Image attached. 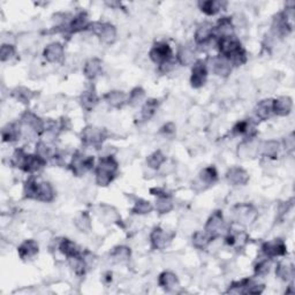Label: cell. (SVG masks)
Listing matches in <instances>:
<instances>
[{
    "label": "cell",
    "instance_id": "obj_13",
    "mask_svg": "<svg viewBox=\"0 0 295 295\" xmlns=\"http://www.w3.org/2000/svg\"><path fill=\"white\" fill-rule=\"evenodd\" d=\"M43 55L49 63H60L65 55L64 46L60 43H52V44L46 46L44 52H43Z\"/></svg>",
    "mask_w": 295,
    "mask_h": 295
},
{
    "label": "cell",
    "instance_id": "obj_32",
    "mask_svg": "<svg viewBox=\"0 0 295 295\" xmlns=\"http://www.w3.org/2000/svg\"><path fill=\"white\" fill-rule=\"evenodd\" d=\"M173 209V202L168 195L158 196L156 201V210L159 213H167Z\"/></svg>",
    "mask_w": 295,
    "mask_h": 295
},
{
    "label": "cell",
    "instance_id": "obj_44",
    "mask_svg": "<svg viewBox=\"0 0 295 295\" xmlns=\"http://www.w3.org/2000/svg\"><path fill=\"white\" fill-rule=\"evenodd\" d=\"M27 156L28 155L26 152H24L23 149L15 150L13 158H12V164H13L15 167H18V168H21V170H22L23 166H24V163H26Z\"/></svg>",
    "mask_w": 295,
    "mask_h": 295
},
{
    "label": "cell",
    "instance_id": "obj_15",
    "mask_svg": "<svg viewBox=\"0 0 295 295\" xmlns=\"http://www.w3.org/2000/svg\"><path fill=\"white\" fill-rule=\"evenodd\" d=\"M171 236L161 227H156L152 230L151 235H150L153 249H164L165 247H167L168 244L171 242Z\"/></svg>",
    "mask_w": 295,
    "mask_h": 295
},
{
    "label": "cell",
    "instance_id": "obj_38",
    "mask_svg": "<svg viewBox=\"0 0 295 295\" xmlns=\"http://www.w3.org/2000/svg\"><path fill=\"white\" fill-rule=\"evenodd\" d=\"M279 151V143L276 141H269L265 142L262 147V153L269 158H276Z\"/></svg>",
    "mask_w": 295,
    "mask_h": 295
},
{
    "label": "cell",
    "instance_id": "obj_3",
    "mask_svg": "<svg viewBox=\"0 0 295 295\" xmlns=\"http://www.w3.org/2000/svg\"><path fill=\"white\" fill-rule=\"evenodd\" d=\"M218 48H219L221 55L227 58L229 60L232 59L234 55L239 54L240 52L244 51L241 43L234 36L221 37V38L218 39Z\"/></svg>",
    "mask_w": 295,
    "mask_h": 295
},
{
    "label": "cell",
    "instance_id": "obj_5",
    "mask_svg": "<svg viewBox=\"0 0 295 295\" xmlns=\"http://www.w3.org/2000/svg\"><path fill=\"white\" fill-rule=\"evenodd\" d=\"M94 157H84L81 152H76L73 156L70 167H72L73 173L80 177V175L84 174L85 172L90 171L94 167Z\"/></svg>",
    "mask_w": 295,
    "mask_h": 295
},
{
    "label": "cell",
    "instance_id": "obj_45",
    "mask_svg": "<svg viewBox=\"0 0 295 295\" xmlns=\"http://www.w3.org/2000/svg\"><path fill=\"white\" fill-rule=\"evenodd\" d=\"M15 54V48L13 45L9 44H4L1 46V51H0V58L1 61H6L11 58H13Z\"/></svg>",
    "mask_w": 295,
    "mask_h": 295
},
{
    "label": "cell",
    "instance_id": "obj_9",
    "mask_svg": "<svg viewBox=\"0 0 295 295\" xmlns=\"http://www.w3.org/2000/svg\"><path fill=\"white\" fill-rule=\"evenodd\" d=\"M105 131H101L100 128L87 127L82 131V141L87 146H99L105 140Z\"/></svg>",
    "mask_w": 295,
    "mask_h": 295
},
{
    "label": "cell",
    "instance_id": "obj_26",
    "mask_svg": "<svg viewBox=\"0 0 295 295\" xmlns=\"http://www.w3.org/2000/svg\"><path fill=\"white\" fill-rule=\"evenodd\" d=\"M80 101H81V105L83 109H85L87 111H91L95 106L97 105L98 97H97L95 90L90 89V90H87V91L83 92L81 98H80Z\"/></svg>",
    "mask_w": 295,
    "mask_h": 295
},
{
    "label": "cell",
    "instance_id": "obj_1",
    "mask_svg": "<svg viewBox=\"0 0 295 295\" xmlns=\"http://www.w3.org/2000/svg\"><path fill=\"white\" fill-rule=\"evenodd\" d=\"M24 196L42 202H51L54 198V190L49 182H38L35 178H30L24 184Z\"/></svg>",
    "mask_w": 295,
    "mask_h": 295
},
{
    "label": "cell",
    "instance_id": "obj_34",
    "mask_svg": "<svg viewBox=\"0 0 295 295\" xmlns=\"http://www.w3.org/2000/svg\"><path fill=\"white\" fill-rule=\"evenodd\" d=\"M211 240H213V238H212L210 234H208L205 230H203V232H196L195 234L193 235V245L195 246L196 248L203 249L210 244Z\"/></svg>",
    "mask_w": 295,
    "mask_h": 295
},
{
    "label": "cell",
    "instance_id": "obj_8",
    "mask_svg": "<svg viewBox=\"0 0 295 295\" xmlns=\"http://www.w3.org/2000/svg\"><path fill=\"white\" fill-rule=\"evenodd\" d=\"M208 78V69L207 65L202 60H197L194 64L192 78H190V83L194 88H201L204 85Z\"/></svg>",
    "mask_w": 295,
    "mask_h": 295
},
{
    "label": "cell",
    "instance_id": "obj_48",
    "mask_svg": "<svg viewBox=\"0 0 295 295\" xmlns=\"http://www.w3.org/2000/svg\"><path fill=\"white\" fill-rule=\"evenodd\" d=\"M174 131H175V126L172 124V122H168L167 125H165L164 127L162 128V133H164L166 135L174 134Z\"/></svg>",
    "mask_w": 295,
    "mask_h": 295
},
{
    "label": "cell",
    "instance_id": "obj_11",
    "mask_svg": "<svg viewBox=\"0 0 295 295\" xmlns=\"http://www.w3.org/2000/svg\"><path fill=\"white\" fill-rule=\"evenodd\" d=\"M262 251L265 256L270 258L284 256L286 254V246L284 241H281L280 239H277L275 241L265 242V244L262 246Z\"/></svg>",
    "mask_w": 295,
    "mask_h": 295
},
{
    "label": "cell",
    "instance_id": "obj_31",
    "mask_svg": "<svg viewBox=\"0 0 295 295\" xmlns=\"http://www.w3.org/2000/svg\"><path fill=\"white\" fill-rule=\"evenodd\" d=\"M194 59H195V53H194V50L190 46L186 45L182 46L180 49L179 53H178V60L181 65H192L194 63Z\"/></svg>",
    "mask_w": 295,
    "mask_h": 295
},
{
    "label": "cell",
    "instance_id": "obj_6",
    "mask_svg": "<svg viewBox=\"0 0 295 295\" xmlns=\"http://www.w3.org/2000/svg\"><path fill=\"white\" fill-rule=\"evenodd\" d=\"M149 55L153 63L163 65L165 63H170L171 61L172 50L170 45L166 44V43H157V44L152 46Z\"/></svg>",
    "mask_w": 295,
    "mask_h": 295
},
{
    "label": "cell",
    "instance_id": "obj_41",
    "mask_svg": "<svg viewBox=\"0 0 295 295\" xmlns=\"http://www.w3.org/2000/svg\"><path fill=\"white\" fill-rule=\"evenodd\" d=\"M111 256L113 257L115 262H124L131 257V249L127 247H116L111 253Z\"/></svg>",
    "mask_w": 295,
    "mask_h": 295
},
{
    "label": "cell",
    "instance_id": "obj_46",
    "mask_svg": "<svg viewBox=\"0 0 295 295\" xmlns=\"http://www.w3.org/2000/svg\"><path fill=\"white\" fill-rule=\"evenodd\" d=\"M270 267H271V263L269 261H262L255 267V275L256 276H266L270 272Z\"/></svg>",
    "mask_w": 295,
    "mask_h": 295
},
{
    "label": "cell",
    "instance_id": "obj_47",
    "mask_svg": "<svg viewBox=\"0 0 295 295\" xmlns=\"http://www.w3.org/2000/svg\"><path fill=\"white\" fill-rule=\"evenodd\" d=\"M285 147H286V150H288V151H292V150L294 149V136H293V134H291L290 136L286 137Z\"/></svg>",
    "mask_w": 295,
    "mask_h": 295
},
{
    "label": "cell",
    "instance_id": "obj_24",
    "mask_svg": "<svg viewBox=\"0 0 295 295\" xmlns=\"http://www.w3.org/2000/svg\"><path fill=\"white\" fill-rule=\"evenodd\" d=\"M101 72V61L97 58H92L84 65V75L89 80H94Z\"/></svg>",
    "mask_w": 295,
    "mask_h": 295
},
{
    "label": "cell",
    "instance_id": "obj_17",
    "mask_svg": "<svg viewBox=\"0 0 295 295\" xmlns=\"http://www.w3.org/2000/svg\"><path fill=\"white\" fill-rule=\"evenodd\" d=\"M159 286L162 288H164L166 292H172L174 291L175 288L179 287V279L178 277L172 272H163L161 276H159L158 279Z\"/></svg>",
    "mask_w": 295,
    "mask_h": 295
},
{
    "label": "cell",
    "instance_id": "obj_33",
    "mask_svg": "<svg viewBox=\"0 0 295 295\" xmlns=\"http://www.w3.org/2000/svg\"><path fill=\"white\" fill-rule=\"evenodd\" d=\"M276 275L278 278L282 279V280H290V279H293L294 277V266L292 265H287V264L284 263H279L278 265H277L276 269Z\"/></svg>",
    "mask_w": 295,
    "mask_h": 295
},
{
    "label": "cell",
    "instance_id": "obj_43",
    "mask_svg": "<svg viewBox=\"0 0 295 295\" xmlns=\"http://www.w3.org/2000/svg\"><path fill=\"white\" fill-rule=\"evenodd\" d=\"M75 225L78 226L79 229H81L82 232H88L91 229V223L90 218H89L88 213H81L80 216L75 219Z\"/></svg>",
    "mask_w": 295,
    "mask_h": 295
},
{
    "label": "cell",
    "instance_id": "obj_20",
    "mask_svg": "<svg viewBox=\"0 0 295 295\" xmlns=\"http://www.w3.org/2000/svg\"><path fill=\"white\" fill-rule=\"evenodd\" d=\"M17 251L22 260L33 258L35 255L38 254V244H37L35 240H26V241L18 247Z\"/></svg>",
    "mask_w": 295,
    "mask_h": 295
},
{
    "label": "cell",
    "instance_id": "obj_25",
    "mask_svg": "<svg viewBox=\"0 0 295 295\" xmlns=\"http://www.w3.org/2000/svg\"><path fill=\"white\" fill-rule=\"evenodd\" d=\"M88 15L84 12H81L73 18L72 22L69 23V32L70 33H79L82 30L88 29Z\"/></svg>",
    "mask_w": 295,
    "mask_h": 295
},
{
    "label": "cell",
    "instance_id": "obj_37",
    "mask_svg": "<svg viewBox=\"0 0 295 295\" xmlns=\"http://www.w3.org/2000/svg\"><path fill=\"white\" fill-rule=\"evenodd\" d=\"M12 95H13V97L16 98L18 101H21V103H29L30 100H32V98H33V92L32 90H29V89L20 87L14 89L13 92H12Z\"/></svg>",
    "mask_w": 295,
    "mask_h": 295
},
{
    "label": "cell",
    "instance_id": "obj_18",
    "mask_svg": "<svg viewBox=\"0 0 295 295\" xmlns=\"http://www.w3.org/2000/svg\"><path fill=\"white\" fill-rule=\"evenodd\" d=\"M46 164V159L43 158L39 155H28L26 163L22 170L24 172H29V173H33V172L39 171Z\"/></svg>",
    "mask_w": 295,
    "mask_h": 295
},
{
    "label": "cell",
    "instance_id": "obj_4",
    "mask_svg": "<svg viewBox=\"0 0 295 295\" xmlns=\"http://www.w3.org/2000/svg\"><path fill=\"white\" fill-rule=\"evenodd\" d=\"M88 29H90L96 35L99 36V38L106 44H112L115 41L116 37V29L115 26L111 23H98L95 22L92 24H89Z\"/></svg>",
    "mask_w": 295,
    "mask_h": 295
},
{
    "label": "cell",
    "instance_id": "obj_42",
    "mask_svg": "<svg viewBox=\"0 0 295 295\" xmlns=\"http://www.w3.org/2000/svg\"><path fill=\"white\" fill-rule=\"evenodd\" d=\"M144 96H146V92H144L142 88H135L131 90V94H129L128 103L133 106L137 105V104H140L141 101L143 100Z\"/></svg>",
    "mask_w": 295,
    "mask_h": 295
},
{
    "label": "cell",
    "instance_id": "obj_30",
    "mask_svg": "<svg viewBox=\"0 0 295 295\" xmlns=\"http://www.w3.org/2000/svg\"><path fill=\"white\" fill-rule=\"evenodd\" d=\"M20 137V128L17 125H7L2 129V140L4 142H14Z\"/></svg>",
    "mask_w": 295,
    "mask_h": 295
},
{
    "label": "cell",
    "instance_id": "obj_36",
    "mask_svg": "<svg viewBox=\"0 0 295 295\" xmlns=\"http://www.w3.org/2000/svg\"><path fill=\"white\" fill-rule=\"evenodd\" d=\"M198 178L203 183L212 184L213 182H216V180L218 178V173H217L216 168L210 166V167H207V168H204L203 171H201Z\"/></svg>",
    "mask_w": 295,
    "mask_h": 295
},
{
    "label": "cell",
    "instance_id": "obj_12",
    "mask_svg": "<svg viewBox=\"0 0 295 295\" xmlns=\"http://www.w3.org/2000/svg\"><path fill=\"white\" fill-rule=\"evenodd\" d=\"M211 69L213 70L214 74L219 76H227L232 70V64L227 58L219 55V57H214L211 59Z\"/></svg>",
    "mask_w": 295,
    "mask_h": 295
},
{
    "label": "cell",
    "instance_id": "obj_14",
    "mask_svg": "<svg viewBox=\"0 0 295 295\" xmlns=\"http://www.w3.org/2000/svg\"><path fill=\"white\" fill-rule=\"evenodd\" d=\"M226 179L233 186H244L249 181V174L241 167H232L226 173Z\"/></svg>",
    "mask_w": 295,
    "mask_h": 295
},
{
    "label": "cell",
    "instance_id": "obj_35",
    "mask_svg": "<svg viewBox=\"0 0 295 295\" xmlns=\"http://www.w3.org/2000/svg\"><path fill=\"white\" fill-rule=\"evenodd\" d=\"M159 106V101L157 99H148L142 107V118L144 120H149L152 118V115H155L157 109Z\"/></svg>",
    "mask_w": 295,
    "mask_h": 295
},
{
    "label": "cell",
    "instance_id": "obj_23",
    "mask_svg": "<svg viewBox=\"0 0 295 295\" xmlns=\"http://www.w3.org/2000/svg\"><path fill=\"white\" fill-rule=\"evenodd\" d=\"M104 98H105V100L111 106L118 107V109L124 106V104L128 103L127 95L122 91H110L109 94H106L104 96Z\"/></svg>",
    "mask_w": 295,
    "mask_h": 295
},
{
    "label": "cell",
    "instance_id": "obj_28",
    "mask_svg": "<svg viewBox=\"0 0 295 295\" xmlns=\"http://www.w3.org/2000/svg\"><path fill=\"white\" fill-rule=\"evenodd\" d=\"M59 249L60 251L64 255H66L67 257H74V256H78L80 255L79 248L78 246L74 244L73 241H70L69 239H63L61 240L60 245H59Z\"/></svg>",
    "mask_w": 295,
    "mask_h": 295
},
{
    "label": "cell",
    "instance_id": "obj_39",
    "mask_svg": "<svg viewBox=\"0 0 295 295\" xmlns=\"http://www.w3.org/2000/svg\"><path fill=\"white\" fill-rule=\"evenodd\" d=\"M152 209L153 208L151 203L149 201H146V199H138V201H136V203H135L133 209H131V212L136 214H146L151 212Z\"/></svg>",
    "mask_w": 295,
    "mask_h": 295
},
{
    "label": "cell",
    "instance_id": "obj_16",
    "mask_svg": "<svg viewBox=\"0 0 295 295\" xmlns=\"http://www.w3.org/2000/svg\"><path fill=\"white\" fill-rule=\"evenodd\" d=\"M293 101L290 97H279L272 100V112L277 115L286 116L291 113Z\"/></svg>",
    "mask_w": 295,
    "mask_h": 295
},
{
    "label": "cell",
    "instance_id": "obj_27",
    "mask_svg": "<svg viewBox=\"0 0 295 295\" xmlns=\"http://www.w3.org/2000/svg\"><path fill=\"white\" fill-rule=\"evenodd\" d=\"M256 115L261 120H266L270 118V115H272V100L271 99H265L260 101L256 106Z\"/></svg>",
    "mask_w": 295,
    "mask_h": 295
},
{
    "label": "cell",
    "instance_id": "obj_40",
    "mask_svg": "<svg viewBox=\"0 0 295 295\" xmlns=\"http://www.w3.org/2000/svg\"><path fill=\"white\" fill-rule=\"evenodd\" d=\"M165 161H166V157L161 150H157V151H155L152 155H150L147 158L148 165H149L151 168H158Z\"/></svg>",
    "mask_w": 295,
    "mask_h": 295
},
{
    "label": "cell",
    "instance_id": "obj_19",
    "mask_svg": "<svg viewBox=\"0 0 295 295\" xmlns=\"http://www.w3.org/2000/svg\"><path fill=\"white\" fill-rule=\"evenodd\" d=\"M213 37V27L212 24L205 23L202 24L201 27L196 30L195 33V42L198 45H204L208 42L211 41V38Z\"/></svg>",
    "mask_w": 295,
    "mask_h": 295
},
{
    "label": "cell",
    "instance_id": "obj_10",
    "mask_svg": "<svg viewBox=\"0 0 295 295\" xmlns=\"http://www.w3.org/2000/svg\"><path fill=\"white\" fill-rule=\"evenodd\" d=\"M224 225V218L221 211H214L213 213L211 214V217L209 218L207 221V225L204 227V230L210 234L212 238H217L218 234H219V230L221 229V227Z\"/></svg>",
    "mask_w": 295,
    "mask_h": 295
},
{
    "label": "cell",
    "instance_id": "obj_7",
    "mask_svg": "<svg viewBox=\"0 0 295 295\" xmlns=\"http://www.w3.org/2000/svg\"><path fill=\"white\" fill-rule=\"evenodd\" d=\"M234 214L236 217L238 223L242 224V225H249L256 219L257 212L255 210L254 207L249 204H241L236 205L234 208Z\"/></svg>",
    "mask_w": 295,
    "mask_h": 295
},
{
    "label": "cell",
    "instance_id": "obj_22",
    "mask_svg": "<svg viewBox=\"0 0 295 295\" xmlns=\"http://www.w3.org/2000/svg\"><path fill=\"white\" fill-rule=\"evenodd\" d=\"M22 122L26 124L27 126H29L30 128H33L36 133H43L44 131V122L42 121L41 119L38 118L36 115H33L32 112H27L22 115Z\"/></svg>",
    "mask_w": 295,
    "mask_h": 295
},
{
    "label": "cell",
    "instance_id": "obj_29",
    "mask_svg": "<svg viewBox=\"0 0 295 295\" xmlns=\"http://www.w3.org/2000/svg\"><path fill=\"white\" fill-rule=\"evenodd\" d=\"M199 8L203 13L207 15H214L223 8V2L216 1V0H208V1L199 2Z\"/></svg>",
    "mask_w": 295,
    "mask_h": 295
},
{
    "label": "cell",
    "instance_id": "obj_2",
    "mask_svg": "<svg viewBox=\"0 0 295 295\" xmlns=\"http://www.w3.org/2000/svg\"><path fill=\"white\" fill-rule=\"evenodd\" d=\"M116 170H118V163L112 156L100 158L96 167V182L99 186L110 184L115 179Z\"/></svg>",
    "mask_w": 295,
    "mask_h": 295
},
{
    "label": "cell",
    "instance_id": "obj_21",
    "mask_svg": "<svg viewBox=\"0 0 295 295\" xmlns=\"http://www.w3.org/2000/svg\"><path fill=\"white\" fill-rule=\"evenodd\" d=\"M214 33L221 37H227V36H233V24L229 17H223L218 21L217 26L213 28V36Z\"/></svg>",
    "mask_w": 295,
    "mask_h": 295
}]
</instances>
